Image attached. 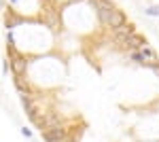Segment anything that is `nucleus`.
Segmentation results:
<instances>
[{
	"label": "nucleus",
	"mask_w": 159,
	"mask_h": 142,
	"mask_svg": "<svg viewBox=\"0 0 159 142\" xmlns=\"http://www.w3.org/2000/svg\"><path fill=\"white\" fill-rule=\"evenodd\" d=\"M7 53H9V62H11L13 76H25L28 70H30V62H28V57L21 55V53H17L15 45H9V47H7Z\"/></svg>",
	"instance_id": "2"
},
{
	"label": "nucleus",
	"mask_w": 159,
	"mask_h": 142,
	"mask_svg": "<svg viewBox=\"0 0 159 142\" xmlns=\"http://www.w3.org/2000/svg\"><path fill=\"white\" fill-rule=\"evenodd\" d=\"M68 136H70V131H68V127H66V123L43 131V140L45 142H64Z\"/></svg>",
	"instance_id": "3"
},
{
	"label": "nucleus",
	"mask_w": 159,
	"mask_h": 142,
	"mask_svg": "<svg viewBox=\"0 0 159 142\" xmlns=\"http://www.w3.org/2000/svg\"><path fill=\"white\" fill-rule=\"evenodd\" d=\"M110 34L112 36H134V34H138V30H136L134 24H127V25H123V28L110 30Z\"/></svg>",
	"instance_id": "9"
},
{
	"label": "nucleus",
	"mask_w": 159,
	"mask_h": 142,
	"mask_svg": "<svg viewBox=\"0 0 159 142\" xmlns=\"http://www.w3.org/2000/svg\"><path fill=\"white\" fill-rule=\"evenodd\" d=\"M9 70H11V62H9V59H4V62H2V72H4V74H9Z\"/></svg>",
	"instance_id": "14"
},
{
	"label": "nucleus",
	"mask_w": 159,
	"mask_h": 142,
	"mask_svg": "<svg viewBox=\"0 0 159 142\" xmlns=\"http://www.w3.org/2000/svg\"><path fill=\"white\" fill-rule=\"evenodd\" d=\"M38 21L49 28V30H60L61 28V11H60V4H55L53 0H43L40 4V11H38Z\"/></svg>",
	"instance_id": "1"
},
{
	"label": "nucleus",
	"mask_w": 159,
	"mask_h": 142,
	"mask_svg": "<svg viewBox=\"0 0 159 142\" xmlns=\"http://www.w3.org/2000/svg\"><path fill=\"white\" fill-rule=\"evenodd\" d=\"M129 21H127V15L117 7L115 11L110 13V24H108V28L110 30H117V28H123V25H127Z\"/></svg>",
	"instance_id": "5"
},
{
	"label": "nucleus",
	"mask_w": 159,
	"mask_h": 142,
	"mask_svg": "<svg viewBox=\"0 0 159 142\" xmlns=\"http://www.w3.org/2000/svg\"><path fill=\"white\" fill-rule=\"evenodd\" d=\"M89 4L93 7V11H115V2L112 0H89Z\"/></svg>",
	"instance_id": "7"
},
{
	"label": "nucleus",
	"mask_w": 159,
	"mask_h": 142,
	"mask_svg": "<svg viewBox=\"0 0 159 142\" xmlns=\"http://www.w3.org/2000/svg\"><path fill=\"white\" fill-rule=\"evenodd\" d=\"M28 21V17L24 15H19L17 11H13V9H7V15H4V25H7V30L13 32V30H17L19 25H24Z\"/></svg>",
	"instance_id": "4"
},
{
	"label": "nucleus",
	"mask_w": 159,
	"mask_h": 142,
	"mask_svg": "<svg viewBox=\"0 0 159 142\" xmlns=\"http://www.w3.org/2000/svg\"><path fill=\"white\" fill-rule=\"evenodd\" d=\"M125 57H127V62H134L136 66L147 68V59H144V55L140 51H129V53H125Z\"/></svg>",
	"instance_id": "10"
},
{
	"label": "nucleus",
	"mask_w": 159,
	"mask_h": 142,
	"mask_svg": "<svg viewBox=\"0 0 159 142\" xmlns=\"http://www.w3.org/2000/svg\"><path fill=\"white\" fill-rule=\"evenodd\" d=\"M147 70H151V72H153V74H155V76L159 79V62H157V64H148Z\"/></svg>",
	"instance_id": "12"
},
{
	"label": "nucleus",
	"mask_w": 159,
	"mask_h": 142,
	"mask_svg": "<svg viewBox=\"0 0 159 142\" xmlns=\"http://www.w3.org/2000/svg\"><path fill=\"white\" fill-rule=\"evenodd\" d=\"M13 85H15V89L19 91V95L34 94V89H32V83L28 81V76H13Z\"/></svg>",
	"instance_id": "6"
},
{
	"label": "nucleus",
	"mask_w": 159,
	"mask_h": 142,
	"mask_svg": "<svg viewBox=\"0 0 159 142\" xmlns=\"http://www.w3.org/2000/svg\"><path fill=\"white\" fill-rule=\"evenodd\" d=\"M144 15L147 17H159V4H151L144 9Z\"/></svg>",
	"instance_id": "11"
},
{
	"label": "nucleus",
	"mask_w": 159,
	"mask_h": 142,
	"mask_svg": "<svg viewBox=\"0 0 159 142\" xmlns=\"http://www.w3.org/2000/svg\"><path fill=\"white\" fill-rule=\"evenodd\" d=\"M19 131H21V136H24V138H32V136H34V134H32V130H30V127H25V125Z\"/></svg>",
	"instance_id": "13"
},
{
	"label": "nucleus",
	"mask_w": 159,
	"mask_h": 142,
	"mask_svg": "<svg viewBox=\"0 0 159 142\" xmlns=\"http://www.w3.org/2000/svg\"><path fill=\"white\" fill-rule=\"evenodd\" d=\"M140 53L144 55V59H147V66H148V64H157V62H159V53L151 47V45L142 47V49H140Z\"/></svg>",
	"instance_id": "8"
}]
</instances>
